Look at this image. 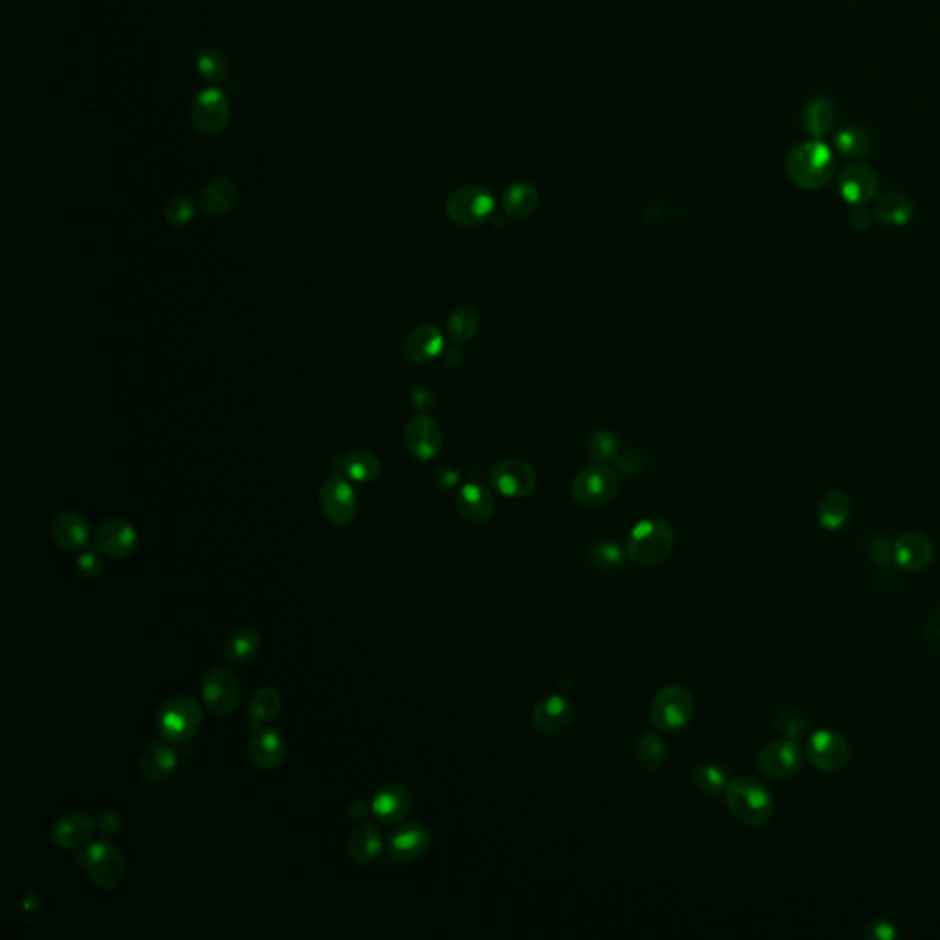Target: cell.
<instances>
[{"mask_svg":"<svg viewBox=\"0 0 940 940\" xmlns=\"http://www.w3.org/2000/svg\"><path fill=\"white\" fill-rule=\"evenodd\" d=\"M285 753V740L276 729L267 726L252 729V737L248 740V757L256 768L265 772L280 768Z\"/></svg>","mask_w":940,"mask_h":940,"instance_id":"cell-21","label":"cell"},{"mask_svg":"<svg viewBox=\"0 0 940 940\" xmlns=\"http://www.w3.org/2000/svg\"><path fill=\"white\" fill-rule=\"evenodd\" d=\"M873 136L858 125H847L834 136V147L841 157L849 160H862L873 151Z\"/></svg>","mask_w":940,"mask_h":940,"instance_id":"cell-35","label":"cell"},{"mask_svg":"<svg viewBox=\"0 0 940 940\" xmlns=\"http://www.w3.org/2000/svg\"><path fill=\"white\" fill-rule=\"evenodd\" d=\"M432 834L419 821H406L393 829L388 840V854L395 863H412L430 849Z\"/></svg>","mask_w":940,"mask_h":940,"instance_id":"cell-15","label":"cell"},{"mask_svg":"<svg viewBox=\"0 0 940 940\" xmlns=\"http://www.w3.org/2000/svg\"><path fill=\"white\" fill-rule=\"evenodd\" d=\"M138 540L136 527L125 518L105 520L94 535L96 549L111 559H127L133 555L138 548Z\"/></svg>","mask_w":940,"mask_h":940,"instance_id":"cell-16","label":"cell"},{"mask_svg":"<svg viewBox=\"0 0 940 940\" xmlns=\"http://www.w3.org/2000/svg\"><path fill=\"white\" fill-rule=\"evenodd\" d=\"M634 755H636V762L643 770L654 772V770H660L665 764L669 753H667L665 740L661 739L658 733H643L636 740Z\"/></svg>","mask_w":940,"mask_h":940,"instance_id":"cell-38","label":"cell"},{"mask_svg":"<svg viewBox=\"0 0 940 940\" xmlns=\"http://www.w3.org/2000/svg\"><path fill=\"white\" fill-rule=\"evenodd\" d=\"M448 217L459 226H478L494 213V197L482 186H463L447 201Z\"/></svg>","mask_w":940,"mask_h":940,"instance_id":"cell-7","label":"cell"},{"mask_svg":"<svg viewBox=\"0 0 940 940\" xmlns=\"http://www.w3.org/2000/svg\"><path fill=\"white\" fill-rule=\"evenodd\" d=\"M371 812V803H366V801H353L351 805L347 806V814L353 817L355 821H364V817L368 816Z\"/></svg>","mask_w":940,"mask_h":940,"instance_id":"cell-51","label":"cell"},{"mask_svg":"<svg viewBox=\"0 0 940 940\" xmlns=\"http://www.w3.org/2000/svg\"><path fill=\"white\" fill-rule=\"evenodd\" d=\"M283 707L280 691L274 687H259L248 700V722L252 729L265 726L278 717Z\"/></svg>","mask_w":940,"mask_h":940,"instance_id":"cell-32","label":"cell"},{"mask_svg":"<svg viewBox=\"0 0 940 940\" xmlns=\"http://www.w3.org/2000/svg\"><path fill=\"white\" fill-rule=\"evenodd\" d=\"M432 478H434L436 487L447 491V489H452V487L458 483L459 474L456 470L452 469V467H445V465H443V467H437V469L434 470V476H432Z\"/></svg>","mask_w":940,"mask_h":940,"instance_id":"cell-49","label":"cell"},{"mask_svg":"<svg viewBox=\"0 0 940 940\" xmlns=\"http://www.w3.org/2000/svg\"><path fill=\"white\" fill-rule=\"evenodd\" d=\"M98 830V819L85 810H68L59 816L52 827V841L59 849L76 851L83 847Z\"/></svg>","mask_w":940,"mask_h":940,"instance_id":"cell-17","label":"cell"},{"mask_svg":"<svg viewBox=\"0 0 940 940\" xmlns=\"http://www.w3.org/2000/svg\"><path fill=\"white\" fill-rule=\"evenodd\" d=\"M50 537L65 551H83L90 540L89 522L76 511H61L50 522Z\"/></svg>","mask_w":940,"mask_h":940,"instance_id":"cell-23","label":"cell"},{"mask_svg":"<svg viewBox=\"0 0 940 940\" xmlns=\"http://www.w3.org/2000/svg\"><path fill=\"white\" fill-rule=\"evenodd\" d=\"M803 753L792 739L775 740L766 744L757 755V768L770 779H790L799 772Z\"/></svg>","mask_w":940,"mask_h":940,"instance_id":"cell-14","label":"cell"},{"mask_svg":"<svg viewBox=\"0 0 940 940\" xmlns=\"http://www.w3.org/2000/svg\"><path fill=\"white\" fill-rule=\"evenodd\" d=\"M852 228L854 230H869L871 228V215L869 212L863 208V206H858L854 212L851 213V219H849Z\"/></svg>","mask_w":940,"mask_h":940,"instance_id":"cell-50","label":"cell"},{"mask_svg":"<svg viewBox=\"0 0 940 940\" xmlns=\"http://www.w3.org/2000/svg\"><path fill=\"white\" fill-rule=\"evenodd\" d=\"M338 461H340L338 467L342 470V474H346L347 478H351L353 482H373L381 472V463L377 456L366 450H357L346 458H338Z\"/></svg>","mask_w":940,"mask_h":940,"instance_id":"cell-36","label":"cell"},{"mask_svg":"<svg viewBox=\"0 0 940 940\" xmlns=\"http://www.w3.org/2000/svg\"><path fill=\"white\" fill-rule=\"evenodd\" d=\"M724 799L729 812L742 825L761 827L773 814V797L770 790L753 777H737L729 781Z\"/></svg>","mask_w":940,"mask_h":940,"instance_id":"cell-3","label":"cell"},{"mask_svg":"<svg viewBox=\"0 0 940 940\" xmlns=\"http://www.w3.org/2000/svg\"><path fill=\"white\" fill-rule=\"evenodd\" d=\"M83 867L90 884L103 891L118 889L124 884L127 863L118 845L109 840L90 843L83 856Z\"/></svg>","mask_w":940,"mask_h":940,"instance_id":"cell-6","label":"cell"},{"mask_svg":"<svg viewBox=\"0 0 940 940\" xmlns=\"http://www.w3.org/2000/svg\"><path fill=\"white\" fill-rule=\"evenodd\" d=\"M179 766V753L171 748L169 742H151L138 757L140 777L149 784L168 781Z\"/></svg>","mask_w":940,"mask_h":940,"instance_id":"cell-20","label":"cell"},{"mask_svg":"<svg viewBox=\"0 0 940 940\" xmlns=\"http://www.w3.org/2000/svg\"><path fill=\"white\" fill-rule=\"evenodd\" d=\"M808 761L823 772H840L851 762V748L838 731L819 729L806 742Z\"/></svg>","mask_w":940,"mask_h":940,"instance_id":"cell-11","label":"cell"},{"mask_svg":"<svg viewBox=\"0 0 940 940\" xmlns=\"http://www.w3.org/2000/svg\"><path fill=\"white\" fill-rule=\"evenodd\" d=\"M838 191L843 201L852 206H865L878 195V177L865 164H849L838 175Z\"/></svg>","mask_w":940,"mask_h":940,"instance_id":"cell-18","label":"cell"},{"mask_svg":"<svg viewBox=\"0 0 940 940\" xmlns=\"http://www.w3.org/2000/svg\"><path fill=\"white\" fill-rule=\"evenodd\" d=\"M588 452H590V458L605 465V463H610L614 461L619 452V441L617 437L608 432V430H599L595 432L594 436L590 437V443H588Z\"/></svg>","mask_w":940,"mask_h":940,"instance_id":"cell-43","label":"cell"},{"mask_svg":"<svg viewBox=\"0 0 940 940\" xmlns=\"http://www.w3.org/2000/svg\"><path fill=\"white\" fill-rule=\"evenodd\" d=\"M674 548V531L671 524L661 518H645L630 529L627 538L628 559L638 566H658L667 559Z\"/></svg>","mask_w":940,"mask_h":940,"instance_id":"cell-2","label":"cell"},{"mask_svg":"<svg viewBox=\"0 0 940 940\" xmlns=\"http://www.w3.org/2000/svg\"><path fill=\"white\" fill-rule=\"evenodd\" d=\"M98 830H100L101 836H114V834L124 830V819L118 816L116 812L107 810L98 819Z\"/></svg>","mask_w":940,"mask_h":940,"instance_id":"cell-48","label":"cell"},{"mask_svg":"<svg viewBox=\"0 0 940 940\" xmlns=\"http://www.w3.org/2000/svg\"><path fill=\"white\" fill-rule=\"evenodd\" d=\"M412 401H414V406L417 410H426V408H430V404H432V395L426 392L425 388H417L414 395H412Z\"/></svg>","mask_w":940,"mask_h":940,"instance_id":"cell-52","label":"cell"},{"mask_svg":"<svg viewBox=\"0 0 940 940\" xmlns=\"http://www.w3.org/2000/svg\"><path fill=\"white\" fill-rule=\"evenodd\" d=\"M775 728L779 729L786 739H803L808 733V718L805 713L794 707L783 709L775 718Z\"/></svg>","mask_w":940,"mask_h":940,"instance_id":"cell-44","label":"cell"},{"mask_svg":"<svg viewBox=\"0 0 940 940\" xmlns=\"http://www.w3.org/2000/svg\"><path fill=\"white\" fill-rule=\"evenodd\" d=\"M195 67H197V72L201 74L202 78L208 79V81H223L228 76L226 57L221 52L213 50V48H206V50H201L197 54Z\"/></svg>","mask_w":940,"mask_h":940,"instance_id":"cell-42","label":"cell"},{"mask_svg":"<svg viewBox=\"0 0 940 940\" xmlns=\"http://www.w3.org/2000/svg\"><path fill=\"white\" fill-rule=\"evenodd\" d=\"M237 199H239V190L234 182L219 177V179H213L210 184H206L199 199V206L202 212L212 217H219L230 212L237 204Z\"/></svg>","mask_w":940,"mask_h":940,"instance_id":"cell-30","label":"cell"},{"mask_svg":"<svg viewBox=\"0 0 940 940\" xmlns=\"http://www.w3.org/2000/svg\"><path fill=\"white\" fill-rule=\"evenodd\" d=\"M478 329H480V314L470 305H461L448 318V336L456 344H465L472 340L478 333Z\"/></svg>","mask_w":940,"mask_h":940,"instance_id":"cell-39","label":"cell"},{"mask_svg":"<svg viewBox=\"0 0 940 940\" xmlns=\"http://www.w3.org/2000/svg\"><path fill=\"white\" fill-rule=\"evenodd\" d=\"M320 509L333 526H347L355 520L359 500L351 483L342 476H333L320 491Z\"/></svg>","mask_w":940,"mask_h":940,"instance_id":"cell-12","label":"cell"},{"mask_svg":"<svg viewBox=\"0 0 940 940\" xmlns=\"http://www.w3.org/2000/svg\"><path fill=\"white\" fill-rule=\"evenodd\" d=\"M851 518V498L841 489H832L823 496L819 511H817V520L821 527L829 531H840Z\"/></svg>","mask_w":940,"mask_h":940,"instance_id":"cell-33","label":"cell"},{"mask_svg":"<svg viewBox=\"0 0 940 940\" xmlns=\"http://www.w3.org/2000/svg\"><path fill=\"white\" fill-rule=\"evenodd\" d=\"M494 489L507 498H526L537 489L535 469L520 459H504L491 470Z\"/></svg>","mask_w":940,"mask_h":940,"instance_id":"cell-13","label":"cell"},{"mask_svg":"<svg viewBox=\"0 0 940 940\" xmlns=\"http://www.w3.org/2000/svg\"><path fill=\"white\" fill-rule=\"evenodd\" d=\"M694 717V698L682 685H665L650 705V724L660 733H680Z\"/></svg>","mask_w":940,"mask_h":940,"instance_id":"cell-5","label":"cell"},{"mask_svg":"<svg viewBox=\"0 0 940 940\" xmlns=\"http://www.w3.org/2000/svg\"><path fill=\"white\" fill-rule=\"evenodd\" d=\"M43 906H45V900L41 898V895L30 891L23 896H13V906L4 904V909L15 917L23 918L26 922H34L43 911Z\"/></svg>","mask_w":940,"mask_h":940,"instance_id":"cell-46","label":"cell"},{"mask_svg":"<svg viewBox=\"0 0 940 940\" xmlns=\"http://www.w3.org/2000/svg\"><path fill=\"white\" fill-rule=\"evenodd\" d=\"M935 557V546L926 535L922 533H906L898 538L893 546V559L902 570H924Z\"/></svg>","mask_w":940,"mask_h":940,"instance_id":"cell-26","label":"cell"},{"mask_svg":"<svg viewBox=\"0 0 940 940\" xmlns=\"http://www.w3.org/2000/svg\"><path fill=\"white\" fill-rule=\"evenodd\" d=\"M202 704L215 717H230L241 700V687L232 672L215 667L201 683Z\"/></svg>","mask_w":940,"mask_h":940,"instance_id":"cell-8","label":"cell"},{"mask_svg":"<svg viewBox=\"0 0 940 940\" xmlns=\"http://www.w3.org/2000/svg\"><path fill=\"white\" fill-rule=\"evenodd\" d=\"M913 202L900 191H887L874 204V217L885 226H904L913 217Z\"/></svg>","mask_w":940,"mask_h":940,"instance_id":"cell-31","label":"cell"},{"mask_svg":"<svg viewBox=\"0 0 940 940\" xmlns=\"http://www.w3.org/2000/svg\"><path fill=\"white\" fill-rule=\"evenodd\" d=\"M414 799L401 783L384 784L371 799V814L384 825H397L410 814Z\"/></svg>","mask_w":940,"mask_h":940,"instance_id":"cell-19","label":"cell"},{"mask_svg":"<svg viewBox=\"0 0 940 940\" xmlns=\"http://www.w3.org/2000/svg\"><path fill=\"white\" fill-rule=\"evenodd\" d=\"M502 204L509 217H515V219L529 217L537 210L538 191L527 182H516L511 188L505 190Z\"/></svg>","mask_w":940,"mask_h":940,"instance_id":"cell-37","label":"cell"},{"mask_svg":"<svg viewBox=\"0 0 940 940\" xmlns=\"http://www.w3.org/2000/svg\"><path fill=\"white\" fill-rule=\"evenodd\" d=\"M874 928L878 929L876 933H873L874 937H878V939H891L896 935L895 928L887 922H878V924H874Z\"/></svg>","mask_w":940,"mask_h":940,"instance_id":"cell-53","label":"cell"},{"mask_svg":"<svg viewBox=\"0 0 940 940\" xmlns=\"http://www.w3.org/2000/svg\"><path fill=\"white\" fill-rule=\"evenodd\" d=\"M619 491L616 470L606 465H592L581 470L573 482V498L586 507L605 505Z\"/></svg>","mask_w":940,"mask_h":940,"instance_id":"cell-9","label":"cell"},{"mask_svg":"<svg viewBox=\"0 0 940 940\" xmlns=\"http://www.w3.org/2000/svg\"><path fill=\"white\" fill-rule=\"evenodd\" d=\"M801 124H803V131L812 140H823L834 131V127L838 124L836 103L825 96H817L814 100L808 101L803 111Z\"/></svg>","mask_w":940,"mask_h":940,"instance_id":"cell-28","label":"cell"},{"mask_svg":"<svg viewBox=\"0 0 940 940\" xmlns=\"http://www.w3.org/2000/svg\"><path fill=\"white\" fill-rule=\"evenodd\" d=\"M261 649V636L252 627L237 628L224 645V658L234 665H245L254 660Z\"/></svg>","mask_w":940,"mask_h":940,"instance_id":"cell-34","label":"cell"},{"mask_svg":"<svg viewBox=\"0 0 940 940\" xmlns=\"http://www.w3.org/2000/svg\"><path fill=\"white\" fill-rule=\"evenodd\" d=\"M195 210H197V206H195L193 199L186 197V195H179V197H173V199L166 204L164 217H166V221H168L171 226L182 228V226H186V224H190L191 221H193Z\"/></svg>","mask_w":940,"mask_h":940,"instance_id":"cell-45","label":"cell"},{"mask_svg":"<svg viewBox=\"0 0 940 940\" xmlns=\"http://www.w3.org/2000/svg\"><path fill=\"white\" fill-rule=\"evenodd\" d=\"M382 847L381 830L373 823H360L347 838V852L359 865L375 862L381 856Z\"/></svg>","mask_w":940,"mask_h":940,"instance_id":"cell-29","label":"cell"},{"mask_svg":"<svg viewBox=\"0 0 940 940\" xmlns=\"http://www.w3.org/2000/svg\"><path fill=\"white\" fill-rule=\"evenodd\" d=\"M76 571L79 577L85 581H94L103 573V562L96 551L85 549L78 559H76Z\"/></svg>","mask_w":940,"mask_h":940,"instance_id":"cell-47","label":"cell"},{"mask_svg":"<svg viewBox=\"0 0 940 940\" xmlns=\"http://www.w3.org/2000/svg\"><path fill=\"white\" fill-rule=\"evenodd\" d=\"M693 784L707 797H724L728 788V773L717 764H698L693 770Z\"/></svg>","mask_w":940,"mask_h":940,"instance_id":"cell-40","label":"cell"},{"mask_svg":"<svg viewBox=\"0 0 940 940\" xmlns=\"http://www.w3.org/2000/svg\"><path fill=\"white\" fill-rule=\"evenodd\" d=\"M190 116L202 135H219L230 122V101L221 89H204L191 103Z\"/></svg>","mask_w":940,"mask_h":940,"instance_id":"cell-10","label":"cell"},{"mask_svg":"<svg viewBox=\"0 0 940 940\" xmlns=\"http://www.w3.org/2000/svg\"><path fill=\"white\" fill-rule=\"evenodd\" d=\"M202 718L201 704L195 698L188 694L171 696L158 709V733L169 744H184L199 733Z\"/></svg>","mask_w":940,"mask_h":940,"instance_id":"cell-4","label":"cell"},{"mask_svg":"<svg viewBox=\"0 0 940 940\" xmlns=\"http://www.w3.org/2000/svg\"><path fill=\"white\" fill-rule=\"evenodd\" d=\"M786 171L797 186L805 190H819L834 179L836 162L830 147L821 140H808L790 151L786 158Z\"/></svg>","mask_w":940,"mask_h":940,"instance_id":"cell-1","label":"cell"},{"mask_svg":"<svg viewBox=\"0 0 940 940\" xmlns=\"http://www.w3.org/2000/svg\"><path fill=\"white\" fill-rule=\"evenodd\" d=\"M459 515L470 524H485L494 515V498L480 483H465L456 494Z\"/></svg>","mask_w":940,"mask_h":940,"instance_id":"cell-27","label":"cell"},{"mask_svg":"<svg viewBox=\"0 0 940 940\" xmlns=\"http://www.w3.org/2000/svg\"><path fill=\"white\" fill-rule=\"evenodd\" d=\"M625 555H627V551L621 548L619 544L610 542V540H603V542H597L590 548L588 559L597 570L612 571L617 570L625 562Z\"/></svg>","mask_w":940,"mask_h":940,"instance_id":"cell-41","label":"cell"},{"mask_svg":"<svg viewBox=\"0 0 940 940\" xmlns=\"http://www.w3.org/2000/svg\"><path fill=\"white\" fill-rule=\"evenodd\" d=\"M575 715V707L570 698L562 694H551L540 700L533 709V726L542 735H559L568 728Z\"/></svg>","mask_w":940,"mask_h":940,"instance_id":"cell-24","label":"cell"},{"mask_svg":"<svg viewBox=\"0 0 940 940\" xmlns=\"http://www.w3.org/2000/svg\"><path fill=\"white\" fill-rule=\"evenodd\" d=\"M404 443L408 452L421 461L436 458L443 436L436 421L426 415H417L404 428Z\"/></svg>","mask_w":940,"mask_h":940,"instance_id":"cell-22","label":"cell"},{"mask_svg":"<svg viewBox=\"0 0 940 940\" xmlns=\"http://www.w3.org/2000/svg\"><path fill=\"white\" fill-rule=\"evenodd\" d=\"M443 349H445V336L436 325H417L404 338V357L412 364H428L437 359L443 353Z\"/></svg>","mask_w":940,"mask_h":940,"instance_id":"cell-25","label":"cell"}]
</instances>
